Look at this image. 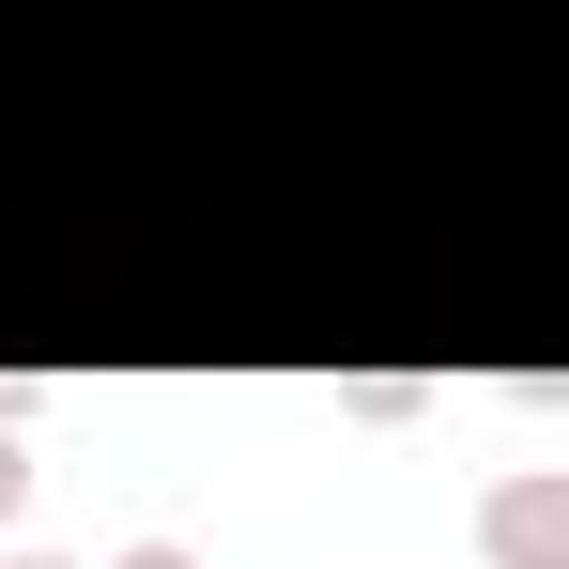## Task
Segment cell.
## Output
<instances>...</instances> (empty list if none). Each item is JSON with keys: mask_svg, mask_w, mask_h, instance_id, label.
Wrapping results in <instances>:
<instances>
[{"mask_svg": "<svg viewBox=\"0 0 569 569\" xmlns=\"http://www.w3.org/2000/svg\"><path fill=\"white\" fill-rule=\"evenodd\" d=\"M462 539H477V569H569V462H508Z\"/></svg>", "mask_w": 569, "mask_h": 569, "instance_id": "1", "label": "cell"}, {"mask_svg": "<svg viewBox=\"0 0 569 569\" xmlns=\"http://www.w3.org/2000/svg\"><path fill=\"white\" fill-rule=\"evenodd\" d=\"M16 569H78V555H16Z\"/></svg>", "mask_w": 569, "mask_h": 569, "instance_id": "5", "label": "cell"}, {"mask_svg": "<svg viewBox=\"0 0 569 569\" xmlns=\"http://www.w3.org/2000/svg\"><path fill=\"white\" fill-rule=\"evenodd\" d=\"M108 569H200V555H186V539H123Z\"/></svg>", "mask_w": 569, "mask_h": 569, "instance_id": "3", "label": "cell"}, {"mask_svg": "<svg viewBox=\"0 0 569 569\" xmlns=\"http://www.w3.org/2000/svg\"><path fill=\"white\" fill-rule=\"evenodd\" d=\"M16 508H31V447L0 431V523H16Z\"/></svg>", "mask_w": 569, "mask_h": 569, "instance_id": "2", "label": "cell"}, {"mask_svg": "<svg viewBox=\"0 0 569 569\" xmlns=\"http://www.w3.org/2000/svg\"><path fill=\"white\" fill-rule=\"evenodd\" d=\"M31 400H47V370H0V431H16V416H31Z\"/></svg>", "mask_w": 569, "mask_h": 569, "instance_id": "4", "label": "cell"}]
</instances>
